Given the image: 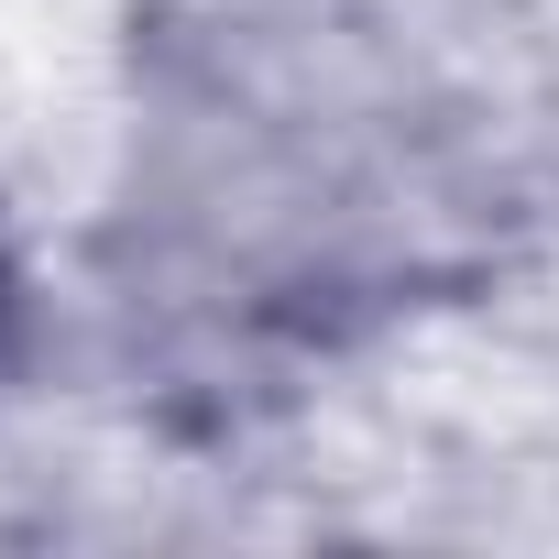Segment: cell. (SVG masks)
I'll return each instance as SVG.
<instances>
[{
	"label": "cell",
	"mask_w": 559,
	"mask_h": 559,
	"mask_svg": "<svg viewBox=\"0 0 559 559\" xmlns=\"http://www.w3.org/2000/svg\"><path fill=\"white\" fill-rule=\"evenodd\" d=\"M0 319H12V274H0Z\"/></svg>",
	"instance_id": "6da1fadb"
}]
</instances>
